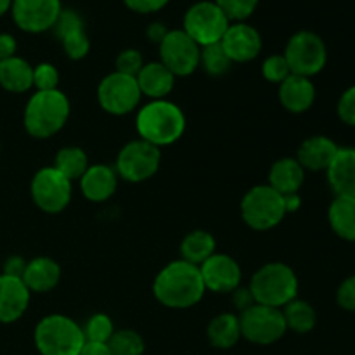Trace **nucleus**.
<instances>
[{
  "mask_svg": "<svg viewBox=\"0 0 355 355\" xmlns=\"http://www.w3.org/2000/svg\"><path fill=\"white\" fill-rule=\"evenodd\" d=\"M153 291L159 304L180 311L196 305L207 290L201 279L200 267L186 260H175L159 270Z\"/></svg>",
  "mask_w": 355,
  "mask_h": 355,
  "instance_id": "nucleus-1",
  "label": "nucleus"
},
{
  "mask_svg": "<svg viewBox=\"0 0 355 355\" xmlns=\"http://www.w3.org/2000/svg\"><path fill=\"white\" fill-rule=\"evenodd\" d=\"M135 127L142 141L162 148L173 144L182 137L186 130V116L182 110L170 101H151L139 110Z\"/></svg>",
  "mask_w": 355,
  "mask_h": 355,
  "instance_id": "nucleus-2",
  "label": "nucleus"
},
{
  "mask_svg": "<svg viewBox=\"0 0 355 355\" xmlns=\"http://www.w3.org/2000/svg\"><path fill=\"white\" fill-rule=\"evenodd\" d=\"M69 118V101L61 90L37 92L24 107V128L31 137L47 139L58 134Z\"/></svg>",
  "mask_w": 355,
  "mask_h": 355,
  "instance_id": "nucleus-3",
  "label": "nucleus"
},
{
  "mask_svg": "<svg viewBox=\"0 0 355 355\" xmlns=\"http://www.w3.org/2000/svg\"><path fill=\"white\" fill-rule=\"evenodd\" d=\"M250 291L257 304L283 309L298 295L297 274L281 262H270L260 267L250 281Z\"/></svg>",
  "mask_w": 355,
  "mask_h": 355,
  "instance_id": "nucleus-4",
  "label": "nucleus"
},
{
  "mask_svg": "<svg viewBox=\"0 0 355 355\" xmlns=\"http://www.w3.org/2000/svg\"><path fill=\"white\" fill-rule=\"evenodd\" d=\"M35 345L42 355H80L85 336L71 318L52 314L45 315L35 328Z\"/></svg>",
  "mask_w": 355,
  "mask_h": 355,
  "instance_id": "nucleus-5",
  "label": "nucleus"
},
{
  "mask_svg": "<svg viewBox=\"0 0 355 355\" xmlns=\"http://www.w3.org/2000/svg\"><path fill=\"white\" fill-rule=\"evenodd\" d=\"M283 55L290 66L291 75L311 78L324 69L328 61V49L318 33L304 30L295 33L288 40Z\"/></svg>",
  "mask_w": 355,
  "mask_h": 355,
  "instance_id": "nucleus-6",
  "label": "nucleus"
},
{
  "mask_svg": "<svg viewBox=\"0 0 355 355\" xmlns=\"http://www.w3.org/2000/svg\"><path fill=\"white\" fill-rule=\"evenodd\" d=\"M286 215L283 196L272 187L257 186L245 194L241 201V217L255 231H269L281 224Z\"/></svg>",
  "mask_w": 355,
  "mask_h": 355,
  "instance_id": "nucleus-7",
  "label": "nucleus"
},
{
  "mask_svg": "<svg viewBox=\"0 0 355 355\" xmlns=\"http://www.w3.org/2000/svg\"><path fill=\"white\" fill-rule=\"evenodd\" d=\"M229 17L224 10L210 0L196 2L187 9L184 16V33L189 35L200 47L218 44L227 31Z\"/></svg>",
  "mask_w": 355,
  "mask_h": 355,
  "instance_id": "nucleus-8",
  "label": "nucleus"
},
{
  "mask_svg": "<svg viewBox=\"0 0 355 355\" xmlns=\"http://www.w3.org/2000/svg\"><path fill=\"white\" fill-rule=\"evenodd\" d=\"M241 336L255 345L276 343L288 331L281 309L255 304L239 315Z\"/></svg>",
  "mask_w": 355,
  "mask_h": 355,
  "instance_id": "nucleus-9",
  "label": "nucleus"
},
{
  "mask_svg": "<svg viewBox=\"0 0 355 355\" xmlns=\"http://www.w3.org/2000/svg\"><path fill=\"white\" fill-rule=\"evenodd\" d=\"M162 151L156 146L137 139L123 146L116 158V173L127 182H144L159 168Z\"/></svg>",
  "mask_w": 355,
  "mask_h": 355,
  "instance_id": "nucleus-10",
  "label": "nucleus"
},
{
  "mask_svg": "<svg viewBox=\"0 0 355 355\" xmlns=\"http://www.w3.org/2000/svg\"><path fill=\"white\" fill-rule=\"evenodd\" d=\"M141 97L142 94L139 89L137 78L118 71L104 76L97 89V99H99L101 107L114 116L132 113L139 106Z\"/></svg>",
  "mask_w": 355,
  "mask_h": 355,
  "instance_id": "nucleus-11",
  "label": "nucleus"
},
{
  "mask_svg": "<svg viewBox=\"0 0 355 355\" xmlns=\"http://www.w3.org/2000/svg\"><path fill=\"white\" fill-rule=\"evenodd\" d=\"M71 180L54 166L40 168L31 180V198L45 214H59L71 201Z\"/></svg>",
  "mask_w": 355,
  "mask_h": 355,
  "instance_id": "nucleus-12",
  "label": "nucleus"
},
{
  "mask_svg": "<svg viewBox=\"0 0 355 355\" xmlns=\"http://www.w3.org/2000/svg\"><path fill=\"white\" fill-rule=\"evenodd\" d=\"M200 55L201 47L184 30H170L159 44V62L175 76H189L196 71Z\"/></svg>",
  "mask_w": 355,
  "mask_h": 355,
  "instance_id": "nucleus-13",
  "label": "nucleus"
},
{
  "mask_svg": "<svg viewBox=\"0 0 355 355\" xmlns=\"http://www.w3.org/2000/svg\"><path fill=\"white\" fill-rule=\"evenodd\" d=\"M61 10V0H12L10 7L14 23L26 33L52 30Z\"/></svg>",
  "mask_w": 355,
  "mask_h": 355,
  "instance_id": "nucleus-14",
  "label": "nucleus"
},
{
  "mask_svg": "<svg viewBox=\"0 0 355 355\" xmlns=\"http://www.w3.org/2000/svg\"><path fill=\"white\" fill-rule=\"evenodd\" d=\"M205 290L214 293H232L241 286V267L225 253H214L200 266Z\"/></svg>",
  "mask_w": 355,
  "mask_h": 355,
  "instance_id": "nucleus-15",
  "label": "nucleus"
},
{
  "mask_svg": "<svg viewBox=\"0 0 355 355\" xmlns=\"http://www.w3.org/2000/svg\"><path fill=\"white\" fill-rule=\"evenodd\" d=\"M220 45L232 62H250L262 51V37L252 24L238 21L229 24Z\"/></svg>",
  "mask_w": 355,
  "mask_h": 355,
  "instance_id": "nucleus-16",
  "label": "nucleus"
},
{
  "mask_svg": "<svg viewBox=\"0 0 355 355\" xmlns=\"http://www.w3.org/2000/svg\"><path fill=\"white\" fill-rule=\"evenodd\" d=\"M30 290L23 279L12 276H0V322L10 324L23 318L30 305Z\"/></svg>",
  "mask_w": 355,
  "mask_h": 355,
  "instance_id": "nucleus-17",
  "label": "nucleus"
},
{
  "mask_svg": "<svg viewBox=\"0 0 355 355\" xmlns=\"http://www.w3.org/2000/svg\"><path fill=\"white\" fill-rule=\"evenodd\" d=\"M118 186V173L111 166L103 165H90L87 172L80 179V187H82L83 196L94 203H103L110 200L114 194Z\"/></svg>",
  "mask_w": 355,
  "mask_h": 355,
  "instance_id": "nucleus-18",
  "label": "nucleus"
},
{
  "mask_svg": "<svg viewBox=\"0 0 355 355\" xmlns=\"http://www.w3.org/2000/svg\"><path fill=\"white\" fill-rule=\"evenodd\" d=\"M338 149L336 142L326 135H314L302 142L297 153V162L304 166V170L321 172L329 168Z\"/></svg>",
  "mask_w": 355,
  "mask_h": 355,
  "instance_id": "nucleus-19",
  "label": "nucleus"
},
{
  "mask_svg": "<svg viewBox=\"0 0 355 355\" xmlns=\"http://www.w3.org/2000/svg\"><path fill=\"white\" fill-rule=\"evenodd\" d=\"M326 172L336 196L355 198V148H340Z\"/></svg>",
  "mask_w": 355,
  "mask_h": 355,
  "instance_id": "nucleus-20",
  "label": "nucleus"
},
{
  "mask_svg": "<svg viewBox=\"0 0 355 355\" xmlns=\"http://www.w3.org/2000/svg\"><path fill=\"white\" fill-rule=\"evenodd\" d=\"M279 101L290 113H305L315 101V87L311 78L290 75L279 83Z\"/></svg>",
  "mask_w": 355,
  "mask_h": 355,
  "instance_id": "nucleus-21",
  "label": "nucleus"
},
{
  "mask_svg": "<svg viewBox=\"0 0 355 355\" xmlns=\"http://www.w3.org/2000/svg\"><path fill=\"white\" fill-rule=\"evenodd\" d=\"M61 279V267L49 257H37L26 263L23 283L30 293H47L54 290Z\"/></svg>",
  "mask_w": 355,
  "mask_h": 355,
  "instance_id": "nucleus-22",
  "label": "nucleus"
},
{
  "mask_svg": "<svg viewBox=\"0 0 355 355\" xmlns=\"http://www.w3.org/2000/svg\"><path fill=\"white\" fill-rule=\"evenodd\" d=\"M142 96L151 97L153 101L165 99L175 85V75L162 62H149L142 66L139 75L135 76Z\"/></svg>",
  "mask_w": 355,
  "mask_h": 355,
  "instance_id": "nucleus-23",
  "label": "nucleus"
},
{
  "mask_svg": "<svg viewBox=\"0 0 355 355\" xmlns=\"http://www.w3.org/2000/svg\"><path fill=\"white\" fill-rule=\"evenodd\" d=\"M305 180V170L297 158L277 159L269 172V186L284 196L300 191Z\"/></svg>",
  "mask_w": 355,
  "mask_h": 355,
  "instance_id": "nucleus-24",
  "label": "nucleus"
},
{
  "mask_svg": "<svg viewBox=\"0 0 355 355\" xmlns=\"http://www.w3.org/2000/svg\"><path fill=\"white\" fill-rule=\"evenodd\" d=\"M0 85L9 92H26L33 87V68L23 58L3 59L0 61Z\"/></svg>",
  "mask_w": 355,
  "mask_h": 355,
  "instance_id": "nucleus-25",
  "label": "nucleus"
},
{
  "mask_svg": "<svg viewBox=\"0 0 355 355\" xmlns=\"http://www.w3.org/2000/svg\"><path fill=\"white\" fill-rule=\"evenodd\" d=\"M328 218L338 238L355 243V198L336 196L329 207Z\"/></svg>",
  "mask_w": 355,
  "mask_h": 355,
  "instance_id": "nucleus-26",
  "label": "nucleus"
},
{
  "mask_svg": "<svg viewBox=\"0 0 355 355\" xmlns=\"http://www.w3.org/2000/svg\"><path fill=\"white\" fill-rule=\"evenodd\" d=\"M208 340L217 349H232L241 338V326H239V318L234 314L215 315L208 324Z\"/></svg>",
  "mask_w": 355,
  "mask_h": 355,
  "instance_id": "nucleus-27",
  "label": "nucleus"
},
{
  "mask_svg": "<svg viewBox=\"0 0 355 355\" xmlns=\"http://www.w3.org/2000/svg\"><path fill=\"white\" fill-rule=\"evenodd\" d=\"M182 260L200 267L215 253V238L207 231H193L182 239L180 245Z\"/></svg>",
  "mask_w": 355,
  "mask_h": 355,
  "instance_id": "nucleus-28",
  "label": "nucleus"
},
{
  "mask_svg": "<svg viewBox=\"0 0 355 355\" xmlns=\"http://www.w3.org/2000/svg\"><path fill=\"white\" fill-rule=\"evenodd\" d=\"M283 315L284 322H286V328L298 333V335L311 333L314 329L315 321H318L314 307L309 302L300 300V298H295L290 304L284 305Z\"/></svg>",
  "mask_w": 355,
  "mask_h": 355,
  "instance_id": "nucleus-29",
  "label": "nucleus"
},
{
  "mask_svg": "<svg viewBox=\"0 0 355 355\" xmlns=\"http://www.w3.org/2000/svg\"><path fill=\"white\" fill-rule=\"evenodd\" d=\"M89 166V158H87L85 151L82 148H76V146L62 148L55 156L54 168H58L71 182L76 179H82Z\"/></svg>",
  "mask_w": 355,
  "mask_h": 355,
  "instance_id": "nucleus-30",
  "label": "nucleus"
},
{
  "mask_svg": "<svg viewBox=\"0 0 355 355\" xmlns=\"http://www.w3.org/2000/svg\"><path fill=\"white\" fill-rule=\"evenodd\" d=\"M200 66H203V69L208 75L222 76L231 69L232 61L229 59V55L225 54L224 49H222L220 42H218V44L201 47Z\"/></svg>",
  "mask_w": 355,
  "mask_h": 355,
  "instance_id": "nucleus-31",
  "label": "nucleus"
},
{
  "mask_svg": "<svg viewBox=\"0 0 355 355\" xmlns=\"http://www.w3.org/2000/svg\"><path fill=\"white\" fill-rule=\"evenodd\" d=\"M107 347H110L111 355H142L146 349L142 336L132 329L114 331L107 342Z\"/></svg>",
  "mask_w": 355,
  "mask_h": 355,
  "instance_id": "nucleus-32",
  "label": "nucleus"
},
{
  "mask_svg": "<svg viewBox=\"0 0 355 355\" xmlns=\"http://www.w3.org/2000/svg\"><path fill=\"white\" fill-rule=\"evenodd\" d=\"M83 336L85 342L94 343H107L114 333L113 321L106 314H94L90 315L89 321L83 326Z\"/></svg>",
  "mask_w": 355,
  "mask_h": 355,
  "instance_id": "nucleus-33",
  "label": "nucleus"
},
{
  "mask_svg": "<svg viewBox=\"0 0 355 355\" xmlns=\"http://www.w3.org/2000/svg\"><path fill=\"white\" fill-rule=\"evenodd\" d=\"M214 2L224 10L229 21H236L238 23V21L248 19L255 12L260 0H214Z\"/></svg>",
  "mask_w": 355,
  "mask_h": 355,
  "instance_id": "nucleus-34",
  "label": "nucleus"
},
{
  "mask_svg": "<svg viewBox=\"0 0 355 355\" xmlns=\"http://www.w3.org/2000/svg\"><path fill=\"white\" fill-rule=\"evenodd\" d=\"M59 85V71L51 62H40L33 68V87H37V92H49V90H58Z\"/></svg>",
  "mask_w": 355,
  "mask_h": 355,
  "instance_id": "nucleus-35",
  "label": "nucleus"
},
{
  "mask_svg": "<svg viewBox=\"0 0 355 355\" xmlns=\"http://www.w3.org/2000/svg\"><path fill=\"white\" fill-rule=\"evenodd\" d=\"M62 49H64L66 55L73 61H80V59L85 58L90 51V40L87 37L85 30H78L69 33L68 37H64L61 40Z\"/></svg>",
  "mask_w": 355,
  "mask_h": 355,
  "instance_id": "nucleus-36",
  "label": "nucleus"
},
{
  "mask_svg": "<svg viewBox=\"0 0 355 355\" xmlns=\"http://www.w3.org/2000/svg\"><path fill=\"white\" fill-rule=\"evenodd\" d=\"M52 30H54L55 37H58L59 40H62V38L68 37V35L73 33V31L85 30V24H83L82 16H80L76 10L62 9L61 12H59Z\"/></svg>",
  "mask_w": 355,
  "mask_h": 355,
  "instance_id": "nucleus-37",
  "label": "nucleus"
},
{
  "mask_svg": "<svg viewBox=\"0 0 355 355\" xmlns=\"http://www.w3.org/2000/svg\"><path fill=\"white\" fill-rule=\"evenodd\" d=\"M262 73L266 76V80H269L270 83H283L288 76L291 75L290 66H288L284 55H270L263 61L262 64Z\"/></svg>",
  "mask_w": 355,
  "mask_h": 355,
  "instance_id": "nucleus-38",
  "label": "nucleus"
},
{
  "mask_svg": "<svg viewBox=\"0 0 355 355\" xmlns=\"http://www.w3.org/2000/svg\"><path fill=\"white\" fill-rule=\"evenodd\" d=\"M114 66H116L118 73H123V75L128 76H137L142 66H144V61H142V55L139 51H135V49H125V51H121L116 55Z\"/></svg>",
  "mask_w": 355,
  "mask_h": 355,
  "instance_id": "nucleus-39",
  "label": "nucleus"
},
{
  "mask_svg": "<svg viewBox=\"0 0 355 355\" xmlns=\"http://www.w3.org/2000/svg\"><path fill=\"white\" fill-rule=\"evenodd\" d=\"M336 111H338V116L343 123L349 125V127H355V85L342 94Z\"/></svg>",
  "mask_w": 355,
  "mask_h": 355,
  "instance_id": "nucleus-40",
  "label": "nucleus"
},
{
  "mask_svg": "<svg viewBox=\"0 0 355 355\" xmlns=\"http://www.w3.org/2000/svg\"><path fill=\"white\" fill-rule=\"evenodd\" d=\"M336 302L345 311L355 312V276L347 277L336 291Z\"/></svg>",
  "mask_w": 355,
  "mask_h": 355,
  "instance_id": "nucleus-41",
  "label": "nucleus"
},
{
  "mask_svg": "<svg viewBox=\"0 0 355 355\" xmlns=\"http://www.w3.org/2000/svg\"><path fill=\"white\" fill-rule=\"evenodd\" d=\"M125 6L139 14H151L162 10L170 0H123Z\"/></svg>",
  "mask_w": 355,
  "mask_h": 355,
  "instance_id": "nucleus-42",
  "label": "nucleus"
},
{
  "mask_svg": "<svg viewBox=\"0 0 355 355\" xmlns=\"http://www.w3.org/2000/svg\"><path fill=\"white\" fill-rule=\"evenodd\" d=\"M232 302H234V305L241 312L248 311L250 307H253V305L257 304L252 291H250V288H245V286H239L232 291Z\"/></svg>",
  "mask_w": 355,
  "mask_h": 355,
  "instance_id": "nucleus-43",
  "label": "nucleus"
},
{
  "mask_svg": "<svg viewBox=\"0 0 355 355\" xmlns=\"http://www.w3.org/2000/svg\"><path fill=\"white\" fill-rule=\"evenodd\" d=\"M26 260L23 259V257H9V259L6 260V263H3V274L6 276H12V277H19V279H23V274H24V269H26Z\"/></svg>",
  "mask_w": 355,
  "mask_h": 355,
  "instance_id": "nucleus-44",
  "label": "nucleus"
},
{
  "mask_svg": "<svg viewBox=\"0 0 355 355\" xmlns=\"http://www.w3.org/2000/svg\"><path fill=\"white\" fill-rule=\"evenodd\" d=\"M16 51H17L16 38L9 33H0V61L14 58V55H16Z\"/></svg>",
  "mask_w": 355,
  "mask_h": 355,
  "instance_id": "nucleus-45",
  "label": "nucleus"
},
{
  "mask_svg": "<svg viewBox=\"0 0 355 355\" xmlns=\"http://www.w3.org/2000/svg\"><path fill=\"white\" fill-rule=\"evenodd\" d=\"M170 30H166V26L163 23H153L148 26V38L151 42H155V44H162L163 38L166 37V33H168Z\"/></svg>",
  "mask_w": 355,
  "mask_h": 355,
  "instance_id": "nucleus-46",
  "label": "nucleus"
},
{
  "mask_svg": "<svg viewBox=\"0 0 355 355\" xmlns=\"http://www.w3.org/2000/svg\"><path fill=\"white\" fill-rule=\"evenodd\" d=\"M80 355H111V350L110 347H107V343L85 342Z\"/></svg>",
  "mask_w": 355,
  "mask_h": 355,
  "instance_id": "nucleus-47",
  "label": "nucleus"
},
{
  "mask_svg": "<svg viewBox=\"0 0 355 355\" xmlns=\"http://www.w3.org/2000/svg\"><path fill=\"white\" fill-rule=\"evenodd\" d=\"M283 203H284V210H286V214H293V211H297L298 208H300V205H302L300 194H298V193L284 194Z\"/></svg>",
  "mask_w": 355,
  "mask_h": 355,
  "instance_id": "nucleus-48",
  "label": "nucleus"
},
{
  "mask_svg": "<svg viewBox=\"0 0 355 355\" xmlns=\"http://www.w3.org/2000/svg\"><path fill=\"white\" fill-rule=\"evenodd\" d=\"M10 7H12V0H0V17L9 12Z\"/></svg>",
  "mask_w": 355,
  "mask_h": 355,
  "instance_id": "nucleus-49",
  "label": "nucleus"
}]
</instances>
